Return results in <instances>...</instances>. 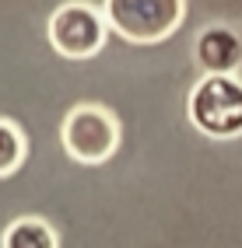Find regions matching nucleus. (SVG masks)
Instances as JSON below:
<instances>
[{
	"label": "nucleus",
	"mask_w": 242,
	"mask_h": 248,
	"mask_svg": "<svg viewBox=\"0 0 242 248\" xmlns=\"http://www.w3.org/2000/svg\"><path fill=\"white\" fill-rule=\"evenodd\" d=\"M60 143L77 164H105L120 151V119L102 102H81L60 123Z\"/></svg>",
	"instance_id": "nucleus-3"
},
{
	"label": "nucleus",
	"mask_w": 242,
	"mask_h": 248,
	"mask_svg": "<svg viewBox=\"0 0 242 248\" xmlns=\"http://www.w3.org/2000/svg\"><path fill=\"white\" fill-rule=\"evenodd\" d=\"M0 248H60V238L42 217H14L0 234Z\"/></svg>",
	"instance_id": "nucleus-6"
},
{
	"label": "nucleus",
	"mask_w": 242,
	"mask_h": 248,
	"mask_svg": "<svg viewBox=\"0 0 242 248\" xmlns=\"http://www.w3.org/2000/svg\"><path fill=\"white\" fill-rule=\"evenodd\" d=\"M186 11V0H105L102 18L120 39L134 46H155L179 31Z\"/></svg>",
	"instance_id": "nucleus-2"
},
{
	"label": "nucleus",
	"mask_w": 242,
	"mask_h": 248,
	"mask_svg": "<svg viewBox=\"0 0 242 248\" xmlns=\"http://www.w3.org/2000/svg\"><path fill=\"white\" fill-rule=\"evenodd\" d=\"M193 53H197V63L204 74L235 77L242 70V35L225 21L207 25L193 42Z\"/></svg>",
	"instance_id": "nucleus-5"
},
{
	"label": "nucleus",
	"mask_w": 242,
	"mask_h": 248,
	"mask_svg": "<svg viewBox=\"0 0 242 248\" xmlns=\"http://www.w3.org/2000/svg\"><path fill=\"white\" fill-rule=\"evenodd\" d=\"M46 35H50V46L63 60H91V56L102 53L109 25L95 4H88V0H67V4H60L50 14Z\"/></svg>",
	"instance_id": "nucleus-4"
},
{
	"label": "nucleus",
	"mask_w": 242,
	"mask_h": 248,
	"mask_svg": "<svg viewBox=\"0 0 242 248\" xmlns=\"http://www.w3.org/2000/svg\"><path fill=\"white\" fill-rule=\"evenodd\" d=\"M186 115L197 133L211 140H235L242 137V80L225 74H204L190 88Z\"/></svg>",
	"instance_id": "nucleus-1"
},
{
	"label": "nucleus",
	"mask_w": 242,
	"mask_h": 248,
	"mask_svg": "<svg viewBox=\"0 0 242 248\" xmlns=\"http://www.w3.org/2000/svg\"><path fill=\"white\" fill-rule=\"evenodd\" d=\"M25 157H28L25 129L14 119H4V115H0V178H11L25 164Z\"/></svg>",
	"instance_id": "nucleus-7"
}]
</instances>
